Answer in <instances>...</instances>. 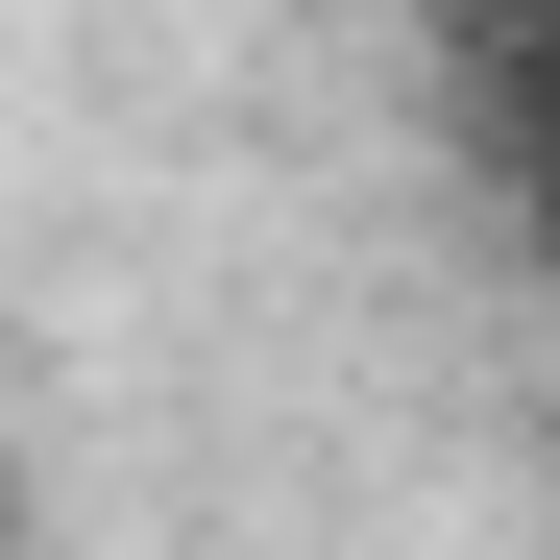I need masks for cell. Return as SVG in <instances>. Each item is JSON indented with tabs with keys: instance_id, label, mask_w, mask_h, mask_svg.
Listing matches in <instances>:
<instances>
[{
	"instance_id": "cell-1",
	"label": "cell",
	"mask_w": 560,
	"mask_h": 560,
	"mask_svg": "<svg viewBox=\"0 0 560 560\" xmlns=\"http://www.w3.org/2000/svg\"><path fill=\"white\" fill-rule=\"evenodd\" d=\"M0 536H25V488H0Z\"/></svg>"
}]
</instances>
